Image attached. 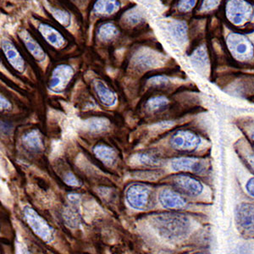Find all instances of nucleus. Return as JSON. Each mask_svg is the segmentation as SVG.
Returning a JSON list of instances; mask_svg holds the SVG:
<instances>
[{
  "label": "nucleus",
  "instance_id": "nucleus-1",
  "mask_svg": "<svg viewBox=\"0 0 254 254\" xmlns=\"http://www.w3.org/2000/svg\"><path fill=\"white\" fill-rule=\"evenodd\" d=\"M151 225L157 233L168 241H181L188 237L191 229V223L184 214H158L151 220Z\"/></svg>",
  "mask_w": 254,
  "mask_h": 254
},
{
  "label": "nucleus",
  "instance_id": "nucleus-2",
  "mask_svg": "<svg viewBox=\"0 0 254 254\" xmlns=\"http://www.w3.org/2000/svg\"><path fill=\"white\" fill-rule=\"evenodd\" d=\"M23 214L26 223L35 234L40 237L45 243H49L54 241V229L33 208L29 206H26L23 209Z\"/></svg>",
  "mask_w": 254,
  "mask_h": 254
},
{
  "label": "nucleus",
  "instance_id": "nucleus-3",
  "mask_svg": "<svg viewBox=\"0 0 254 254\" xmlns=\"http://www.w3.org/2000/svg\"><path fill=\"white\" fill-rule=\"evenodd\" d=\"M253 6L247 0H228L225 6V15L231 23L243 26L253 17Z\"/></svg>",
  "mask_w": 254,
  "mask_h": 254
},
{
  "label": "nucleus",
  "instance_id": "nucleus-4",
  "mask_svg": "<svg viewBox=\"0 0 254 254\" xmlns=\"http://www.w3.org/2000/svg\"><path fill=\"white\" fill-rule=\"evenodd\" d=\"M201 138L189 130H180L174 133L170 140L171 147L181 152H193L201 144Z\"/></svg>",
  "mask_w": 254,
  "mask_h": 254
},
{
  "label": "nucleus",
  "instance_id": "nucleus-5",
  "mask_svg": "<svg viewBox=\"0 0 254 254\" xmlns=\"http://www.w3.org/2000/svg\"><path fill=\"white\" fill-rule=\"evenodd\" d=\"M151 190L142 184H133L127 188L126 198L128 204L135 209H145L149 204Z\"/></svg>",
  "mask_w": 254,
  "mask_h": 254
},
{
  "label": "nucleus",
  "instance_id": "nucleus-6",
  "mask_svg": "<svg viewBox=\"0 0 254 254\" xmlns=\"http://www.w3.org/2000/svg\"><path fill=\"white\" fill-rule=\"evenodd\" d=\"M227 45L231 54L239 61H246L253 56V44L243 35L237 33L229 35Z\"/></svg>",
  "mask_w": 254,
  "mask_h": 254
},
{
  "label": "nucleus",
  "instance_id": "nucleus-7",
  "mask_svg": "<svg viewBox=\"0 0 254 254\" xmlns=\"http://www.w3.org/2000/svg\"><path fill=\"white\" fill-rule=\"evenodd\" d=\"M74 75V69L69 64H59L53 69L49 79V89L55 93H61L66 88Z\"/></svg>",
  "mask_w": 254,
  "mask_h": 254
},
{
  "label": "nucleus",
  "instance_id": "nucleus-8",
  "mask_svg": "<svg viewBox=\"0 0 254 254\" xmlns=\"http://www.w3.org/2000/svg\"><path fill=\"white\" fill-rule=\"evenodd\" d=\"M236 221L240 232L245 237L254 235V205L241 203L236 208Z\"/></svg>",
  "mask_w": 254,
  "mask_h": 254
},
{
  "label": "nucleus",
  "instance_id": "nucleus-9",
  "mask_svg": "<svg viewBox=\"0 0 254 254\" xmlns=\"http://www.w3.org/2000/svg\"><path fill=\"white\" fill-rule=\"evenodd\" d=\"M37 30L47 44L55 49H61L66 43L64 35L51 24L41 21L38 23Z\"/></svg>",
  "mask_w": 254,
  "mask_h": 254
},
{
  "label": "nucleus",
  "instance_id": "nucleus-10",
  "mask_svg": "<svg viewBox=\"0 0 254 254\" xmlns=\"http://www.w3.org/2000/svg\"><path fill=\"white\" fill-rule=\"evenodd\" d=\"M1 49L8 63L18 72H24L26 69V61L14 43L9 39H3L1 42Z\"/></svg>",
  "mask_w": 254,
  "mask_h": 254
},
{
  "label": "nucleus",
  "instance_id": "nucleus-11",
  "mask_svg": "<svg viewBox=\"0 0 254 254\" xmlns=\"http://www.w3.org/2000/svg\"><path fill=\"white\" fill-rule=\"evenodd\" d=\"M175 188L182 193L188 196H198L203 191V185L191 176L187 175H178L173 178Z\"/></svg>",
  "mask_w": 254,
  "mask_h": 254
},
{
  "label": "nucleus",
  "instance_id": "nucleus-12",
  "mask_svg": "<svg viewBox=\"0 0 254 254\" xmlns=\"http://www.w3.org/2000/svg\"><path fill=\"white\" fill-rule=\"evenodd\" d=\"M19 37L21 42L23 43L26 50L32 55L35 61L42 62L46 59V53L44 51V48L41 46L38 40L35 39L31 32H28L27 30L23 29L19 32Z\"/></svg>",
  "mask_w": 254,
  "mask_h": 254
},
{
  "label": "nucleus",
  "instance_id": "nucleus-13",
  "mask_svg": "<svg viewBox=\"0 0 254 254\" xmlns=\"http://www.w3.org/2000/svg\"><path fill=\"white\" fill-rule=\"evenodd\" d=\"M171 167L176 171H191L198 174L203 173L207 169L205 161L196 158H177L173 159L171 162Z\"/></svg>",
  "mask_w": 254,
  "mask_h": 254
},
{
  "label": "nucleus",
  "instance_id": "nucleus-14",
  "mask_svg": "<svg viewBox=\"0 0 254 254\" xmlns=\"http://www.w3.org/2000/svg\"><path fill=\"white\" fill-rule=\"evenodd\" d=\"M68 200H69V205L67 206L64 210V220L67 226L75 229L78 226L80 223V214H79L78 208H76L80 202V196L78 194H69Z\"/></svg>",
  "mask_w": 254,
  "mask_h": 254
},
{
  "label": "nucleus",
  "instance_id": "nucleus-15",
  "mask_svg": "<svg viewBox=\"0 0 254 254\" xmlns=\"http://www.w3.org/2000/svg\"><path fill=\"white\" fill-rule=\"evenodd\" d=\"M159 199L162 206L166 208H182L187 204V201L182 195L169 188L161 190Z\"/></svg>",
  "mask_w": 254,
  "mask_h": 254
},
{
  "label": "nucleus",
  "instance_id": "nucleus-16",
  "mask_svg": "<svg viewBox=\"0 0 254 254\" xmlns=\"http://www.w3.org/2000/svg\"><path fill=\"white\" fill-rule=\"evenodd\" d=\"M93 87L95 90L96 94L98 96V99L102 104L107 106L112 107L116 105L117 102V96L107 87V85L104 83L101 80H95L93 81Z\"/></svg>",
  "mask_w": 254,
  "mask_h": 254
},
{
  "label": "nucleus",
  "instance_id": "nucleus-17",
  "mask_svg": "<svg viewBox=\"0 0 254 254\" xmlns=\"http://www.w3.org/2000/svg\"><path fill=\"white\" fill-rule=\"evenodd\" d=\"M134 64L139 69H150L153 67H156L159 64L160 59L159 55L152 51H142L136 54L133 59Z\"/></svg>",
  "mask_w": 254,
  "mask_h": 254
},
{
  "label": "nucleus",
  "instance_id": "nucleus-18",
  "mask_svg": "<svg viewBox=\"0 0 254 254\" xmlns=\"http://www.w3.org/2000/svg\"><path fill=\"white\" fill-rule=\"evenodd\" d=\"M120 9L118 0H95L93 4V12L98 16H109Z\"/></svg>",
  "mask_w": 254,
  "mask_h": 254
},
{
  "label": "nucleus",
  "instance_id": "nucleus-19",
  "mask_svg": "<svg viewBox=\"0 0 254 254\" xmlns=\"http://www.w3.org/2000/svg\"><path fill=\"white\" fill-rule=\"evenodd\" d=\"M94 154L99 160H101L104 165H114L116 162V151L113 149L112 147H109L107 145L98 144L93 149Z\"/></svg>",
  "mask_w": 254,
  "mask_h": 254
},
{
  "label": "nucleus",
  "instance_id": "nucleus-20",
  "mask_svg": "<svg viewBox=\"0 0 254 254\" xmlns=\"http://www.w3.org/2000/svg\"><path fill=\"white\" fill-rule=\"evenodd\" d=\"M22 142L25 147L30 150L39 152L44 149V142L41 133L38 130H32L26 133L22 137Z\"/></svg>",
  "mask_w": 254,
  "mask_h": 254
},
{
  "label": "nucleus",
  "instance_id": "nucleus-21",
  "mask_svg": "<svg viewBox=\"0 0 254 254\" xmlns=\"http://www.w3.org/2000/svg\"><path fill=\"white\" fill-rule=\"evenodd\" d=\"M171 38L177 44H184L188 41V26L183 21H174L169 26Z\"/></svg>",
  "mask_w": 254,
  "mask_h": 254
},
{
  "label": "nucleus",
  "instance_id": "nucleus-22",
  "mask_svg": "<svg viewBox=\"0 0 254 254\" xmlns=\"http://www.w3.org/2000/svg\"><path fill=\"white\" fill-rule=\"evenodd\" d=\"M119 30L115 24L104 22L98 26L97 29V38L102 42H110L118 36Z\"/></svg>",
  "mask_w": 254,
  "mask_h": 254
},
{
  "label": "nucleus",
  "instance_id": "nucleus-23",
  "mask_svg": "<svg viewBox=\"0 0 254 254\" xmlns=\"http://www.w3.org/2000/svg\"><path fill=\"white\" fill-rule=\"evenodd\" d=\"M190 62L198 70H205L208 66V53L203 46L199 47L190 55Z\"/></svg>",
  "mask_w": 254,
  "mask_h": 254
},
{
  "label": "nucleus",
  "instance_id": "nucleus-24",
  "mask_svg": "<svg viewBox=\"0 0 254 254\" xmlns=\"http://www.w3.org/2000/svg\"><path fill=\"white\" fill-rule=\"evenodd\" d=\"M49 14L51 15L53 19H55L56 22H58L61 26L67 27L70 24V15L69 12L62 8L55 7V6H49Z\"/></svg>",
  "mask_w": 254,
  "mask_h": 254
},
{
  "label": "nucleus",
  "instance_id": "nucleus-25",
  "mask_svg": "<svg viewBox=\"0 0 254 254\" xmlns=\"http://www.w3.org/2000/svg\"><path fill=\"white\" fill-rule=\"evenodd\" d=\"M87 129L93 133L106 131L110 128V122L107 119L93 118L87 122Z\"/></svg>",
  "mask_w": 254,
  "mask_h": 254
},
{
  "label": "nucleus",
  "instance_id": "nucleus-26",
  "mask_svg": "<svg viewBox=\"0 0 254 254\" xmlns=\"http://www.w3.org/2000/svg\"><path fill=\"white\" fill-rule=\"evenodd\" d=\"M169 104L168 99L165 97H153L147 102V110L152 112H156L164 110Z\"/></svg>",
  "mask_w": 254,
  "mask_h": 254
},
{
  "label": "nucleus",
  "instance_id": "nucleus-27",
  "mask_svg": "<svg viewBox=\"0 0 254 254\" xmlns=\"http://www.w3.org/2000/svg\"><path fill=\"white\" fill-rule=\"evenodd\" d=\"M143 19V15L136 9H130L126 12L123 15L125 22L130 26H136L137 24L141 23Z\"/></svg>",
  "mask_w": 254,
  "mask_h": 254
},
{
  "label": "nucleus",
  "instance_id": "nucleus-28",
  "mask_svg": "<svg viewBox=\"0 0 254 254\" xmlns=\"http://www.w3.org/2000/svg\"><path fill=\"white\" fill-rule=\"evenodd\" d=\"M137 160L140 164L147 166H158L162 162L159 157L152 153H140L137 155Z\"/></svg>",
  "mask_w": 254,
  "mask_h": 254
},
{
  "label": "nucleus",
  "instance_id": "nucleus-29",
  "mask_svg": "<svg viewBox=\"0 0 254 254\" xmlns=\"http://www.w3.org/2000/svg\"><path fill=\"white\" fill-rule=\"evenodd\" d=\"M197 0H180L177 4V9L181 12L187 13L193 9Z\"/></svg>",
  "mask_w": 254,
  "mask_h": 254
},
{
  "label": "nucleus",
  "instance_id": "nucleus-30",
  "mask_svg": "<svg viewBox=\"0 0 254 254\" xmlns=\"http://www.w3.org/2000/svg\"><path fill=\"white\" fill-rule=\"evenodd\" d=\"M221 0H202L200 5L199 10L201 12H208L213 10L218 7Z\"/></svg>",
  "mask_w": 254,
  "mask_h": 254
},
{
  "label": "nucleus",
  "instance_id": "nucleus-31",
  "mask_svg": "<svg viewBox=\"0 0 254 254\" xmlns=\"http://www.w3.org/2000/svg\"><path fill=\"white\" fill-rule=\"evenodd\" d=\"M168 78L165 76H162V75H157V76H153L150 79V85L154 86L156 87H165L168 84Z\"/></svg>",
  "mask_w": 254,
  "mask_h": 254
},
{
  "label": "nucleus",
  "instance_id": "nucleus-32",
  "mask_svg": "<svg viewBox=\"0 0 254 254\" xmlns=\"http://www.w3.org/2000/svg\"><path fill=\"white\" fill-rule=\"evenodd\" d=\"M64 180V182L66 183L67 185L70 186V187H79L80 186V182L75 177L74 174L67 173Z\"/></svg>",
  "mask_w": 254,
  "mask_h": 254
},
{
  "label": "nucleus",
  "instance_id": "nucleus-33",
  "mask_svg": "<svg viewBox=\"0 0 254 254\" xmlns=\"http://www.w3.org/2000/svg\"><path fill=\"white\" fill-rule=\"evenodd\" d=\"M12 104L10 102L0 94V111L11 110Z\"/></svg>",
  "mask_w": 254,
  "mask_h": 254
},
{
  "label": "nucleus",
  "instance_id": "nucleus-34",
  "mask_svg": "<svg viewBox=\"0 0 254 254\" xmlns=\"http://www.w3.org/2000/svg\"><path fill=\"white\" fill-rule=\"evenodd\" d=\"M246 189L248 190V192L250 194V196H254V178L249 180L247 185H246Z\"/></svg>",
  "mask_w": 254,
  "mask_h": 254
},
{
  "label": "nucleus",
  "instance_id": "nucleus-35",
  "mask_svg": "<svg viewBox=\"0 0 254 254\" xmlns=\"http://www.w3.org/2000/svg\"><path fill=\"white\" fill-rule=\"evenodd\" d=\"M172 125H173L172 122H161V123H159V126H160L161 128H169V127H171V126H172Z\"/></svg>",
  "mask_w": 254,
  "mask_h": 254
},
{
  "label": "nucleus",
  "instance_id": "nucleus-36",
  "mask_svg": "<svg viewBox=\"0 0 254 254\" xmlns=\"http://www.w3.org/2000/svg\"><path fill=\"white\" fill-rule=\"evenodd\" d=\"M22 252H23V254H32L28 250H26V249H23V251Z\"/></svg>",
  "mask_w": 254,
  "mask_h": 254
},
{
  "label": "nucleus",
  "instance_id": "nucleus-37",
  "mask_svg": "<svg viewBox=\"0 0 254 254\" xmlns=\"http://www.w3.org/2000/svg\"></svg>",
  "mask_w": 254,
  "mask_h": 254
}]
</instances>
